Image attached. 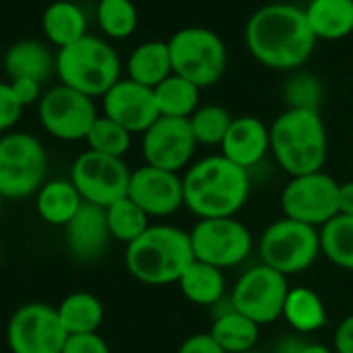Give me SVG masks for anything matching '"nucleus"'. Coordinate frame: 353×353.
<instances>
[{
    "label": "nucleus",
    "mask_w": 353,
    "mask_h": 353,
    "mask_svg": "<svg viewBox=\"0 0 353 353\" xmlns=\"http://www.w3.org/2000/svg\"><path fill=\"white\" fill-rule=\"evenodd\" d=\"M245 44L252 57L274 71L299 69L314 52L316 36L303 9L287 3L260 7L245 26Z\"/></svg>",
    "instance_id": "nucleus-1"
},
{
    "label": "nucleus",
    "mask_w": 353,
    "mask_h": 353,
    "mask_svg": "<svg viewBox=\"0 0 353 353\" xmlns=\"http://www.w3.org/2000/svg\"><path fill=\"white\" fill-rule=\"evenodd\" d=\"M250 170L223 154L192 164L183 176L185 206L202 219H231L250 198Z\"/></svg>",
    "instance_id": "nucleus-2"
},
{
    "label": "nucleus",
    "mask_w": 353,
    "mask_h": 353,
    "mask_svg": "<svg viewBox=\"0 0 353 353\" xmlns=\"http://www.w3.org/2000/svg\"><path fill=\"white\" fill-rule=\"evenodd\" d=\"M196 260L190 233L172 225H150V229L127 245L125 266L143 285L179 283Z\"/></svg>",
    "instance_id": "nucleus-3"
},
{
    "label": "nucleus",
    "mask_w": 353,
    "mask_h": 353,
    "mask_svg": "<svg viewBox=\"0 0 353 353\" xmlns=\"http://www.w3.org/2000/svg\"><path fill=\"white\" fill-rule=\"evenodd\" d=\"M270 152L291 176L322 170L328 139L320 112L305 108H287L281 112L270 125Z\"/></svg>",
    "instance_id": "nucleus-4"
},
{
    "label": "nucleus",
    "mask_w": 353,
    "mask_h": 353,
    "mask_svg": "<svg viewBox=\"0 0 353 353\" xmlns=\"http://www.w3.org/2000/svg\"><path fill=\"white\" fill-rule=\"evenodd\" d=\"M57 73L63 85L96 98L121 79V59L106 40L88 34L59 50Z\"/></svg>",
    "instance_id": "nucleus-5"
},
{
    "label": "nucleus",
    "mask_w": 353,
    "mask_h": 353,
    "mask_svg": "<svg viewBox=\"0 0 353 353\" xmlns=\"http://www.w3.org/2000/svg\"><path fill=\"white\" fill-rule=\"evenodd\" d=\"M166 44L174 75L196 83L200 90L221 81L227 69V48L216 32L190 26L174 32Z\"/></svg>",
    "instance_id": "nucleus-6"
},
{
    "label": "nucleus",
    "mask_w": 353,
    "mask_h": 353,
    "mask_svg": "<svg viewBox=\"0 0 353 353\" xmlns=\"http://www.w3.org/2000/svg\"><path fill=\"white\" fill-rule=\"evenodd\" d=\"M48 170V154L42 141L30 133L0 137V196L28 198L42 190Z\"/></svg>",
    "instance_id": "nucleus-7"
},
{
    "label": "nucleus",
    "mask_w": 353,
    "mask_h": 353,
    "mask_svg": "<svg viewBox=\"0 0 353 353\" xmlns=\"http://www.w3.org/2000/svg\"><path fill=\"white\" fill-rule=\"evenodd\" d=\"M320 254V229L287 216L268 225L260 237L262 264L285 276L307 270Z\"/></svg>",
    "instance_id": "nucleus-8"
},
{
    "label": "nucleus",
    "mask_w": 353,
    "mask_h": 353,
    "mask_svg": "<svg viewBox=\"0 0 353 353\" xmlns=\"http://www.w3.org/2000/svg\"><path fill=\"white\" fill-rule=\"evenodd\" d=\"M339 183L318 170L291 176L281 194V208L287 219L322 229L339 214Z\"/></svg>",
    "instance_id": "nucleus-9"
},
{
    "label": "nucleus",
    "mask_w": 353,
    "mask_h": 353,
    "mask_svg": "<svg viewBox=\"0 0 353 353\" xmlns=\"http://www.w3.org/2000/svg\"><path fill=\"white\" fill-rule=\"evenodd\" d=\"M289 289L291 287L285 274L266 264H258L237 279L231 303L258 326H264L283 318Z\"/></svg>",
    "instance_id": "nucleus-10"
},
{
    "label": "nucleus",
    "mask_w": 353,
    "mask_h": 353,
    "mask_svg": "<svg viewBox=\"0 0 353 353\" xmlns=\"http://www.w3.org/2000/svg\"><path fill=\"white\" fill-rule=\"evenodd\" d=\"M131 172L133 170H129L123 158L88 150L73 162L71 183L75 185L83 202L108 208L110 204L127 196Z\"/></svg>",
    "instance_id": "nucleus-11"
},
{
    "label": "nucleus",
    "mask_w": 353,
    "mask_h": 353,
    "mask_svg": "<svg viewBox=\"0 0 353 353\" xmlns=\"http://www.w3.org/2000/svg\"><path fill=\"white\" fill-rule=\"evenodd\" d=\"M69 339L59 310L32 301L21 305L9 320L7 341L13 353H63Z\"/></svg>",
    "instance_id": "nucleus-12"
},
{
    "label": "nucleus",
    "mask_w": 353,
    "mask_h": 353,
    "mask_svg": "<svg viewBox=\"0 0 353 353\" xmlns=\"http://www.w3.org/2000/svg\"><path fill=\"white\" fill-rule=\"evenodd\" d=\"M190 239L196 260L212 264L221 270L248 260L254 245L252 233L235 216L202 219L190 231Z\"/></svg>",
    "instance_id": "nucleus-13"
},
{
    "label": "nucleus",
    "mask_w": 353,
    "mask_h": 353,
    "mask_svg": "<svg viewBox=\"0 0 353 353\" xmlns=\"http://www.w3.org/2000/svg\"><path fill=\"white\" fill-rule=\"evenodd\" d=\"M38 117L42 127L52 137L63 141H77L88 137L94 121L98 119V112L94 98L61 83L42 96L38 102Z\"/></svg>",
    "instance_id": "nucleus-14"
},
{
    "label": "nucleus",
    "mask_w": 353,
    "mask_h": 353,
    "mask_svg": "<svg viewBox=\"0 0 353 353\" xmlns=\"http://www.w3.org/2000/svg\"><path fill=\"white\" fill-rule=\"evenodd\" d=\"M196 137L190 119L160 117L141 137V152L145 164L179 172L185 168L196 152Z\"/></svg>",
    "instance_id": "nucleus-15"
},
{
    "label": "nucleus",
    "mask_w": 353,
    "mask_h": 353,
    "mask_svg": "<svg viewBox=\"0 0 353 353\" xmlns=\"http://www.w3.org/2000/svg\"><path fill=\"white\" fill-rule=\"evenodd\" d=\"M127 196L148 216H170L185 206L183 179L179 172L143 164L131 172Z\"/></svg>",
    "instance_id": "nucleus-16"
},
{
    "label": "nucleus",
    "mask_w": 353,
    "mask_h": 353,
    "mask_svg": "<svg viewBox=\"0 0 353 353\" xmlns=\"http://www.w3.org/2000/svg\"><path fill=\"white\" fill-rule=\"evenodd\" d=\"M104 117L112 119L129 133H145L158 119V106L154 98V90L133 79H119L104 96H102Z\"/></svg>",
    "instance_id": "nucleus-17"
},
{
    "label": "nucleus",
    "mask_w": 353,
    "mask_h": 353,
    "mask_svg": "<svg viewBox=\"0 0 353 353\" xmlns=\"http://www.w3.org/2000/svg\"><path fill=\"white\" fill-rule=\"evenodd\" d=\"M67 245L75 260L79 262H96L104 256L110 243V231L106 221V208L83 202L71 223L65 227Z\"/></svg>",
    "instance_id": "nucleus-18"
},
{
    "label": "nucleus",
    "mask_w": 353,
    "mask_h": 353,
    "mask_svg": "<svg viewBox=\"0 0 353 353\" xmlns=\"http://www.w3.org/2000/svg\"><path fill=\"white\" fill-rule=\"evenodd\" d=\"M270 152V127L258 117H237L221 143V154L250 170Z\"/></svg>",
    "instance_id": "nucleus-19"
},
{
    "label": "nucleus",
    "mask_w": 353,
    "mask_h": 353,
    "mask_svg": "<svg viewBox=\"0 0 353 353\" xmlns=\"http://www.w3.org/2000/svg\"><path fill=\"white\" fill-rule=\"evenodd\" d=\"M303 13L316 40H343L353 34V0H310Z\"/></svg>",
    "instance_id": "nucleus-20"
},
{
    "label": "nucleus",
    "mask_w": 353,
    "mask_h": 353,
    "mask_svg": "<svg viewBox=\"0 0 353 353\" xmlns=\"http://www.w3.org/2000/svg\"><path fill=\"white\" fill-rule=\"evenodd\" d=\"M5 71L13 79H34L44 83L52 69H57V59L38 40H19L5 52Z\"/></svg>",
    "instance_id": "nucleus-21"
},
{
    "label": "nucleus",
    "mask_w": 353,
    "mask_h": 353,
    "mask_svg": "<svg viewBox=\"0 0 353 353\" xmlns=\"http://www.w3.org/2000/svg\"><path fill=\"white\" fill-rule=\"evenodd\" d=\"M172 75V63L168 54V44L162 40H150L133 48L127 59V77L145 88L160 85Z\"/></svg>",
    "instance_id": "nucleus-22"
},
{
    "label": "nucleus",
    "mask_w": 353,
    "mask_h": 353,
    "mask_svg": "<svg viewBox=\"0 0 353 353\" xmlns=\"http://www.w3.org/2000/svg\"><path fill=\"white\" fill-rule=\"evenodd\" d=\"M42 30L46 40L61 50L88 36V19L81 7L71 0H57L42 15Z\"/></svg>",
    "instance_id": "nucleus-23"
},
{
    "label": "nucleus",
    "mask_w": 353,
    "mask_h": 353,
    "mask_svg": "<svg viewBox=\"0 0 353 353\" xmlns=\"http://www.w3.org/2000/svg\"><path fill=\"white\" fill-rule=\"evenodd\" d=\"M81 204L83 200L79 192L75 190V185L71 183V179L69 181L57 179V181L44 183L36 200L40 219L57 227H67L71 219L77 214V210L81 208Z\"/></svg>",
    "instance_id": "nucleus-24"
},
{
    "label": "nucleus",
    "mask_w": 353,
    "mask_h": 353,
    "mask_svg": "<svg viewBox=\"0 0 353 353\" xmlns=\"http://www.w3.org/2000/svg\"><path fill=\"white\" fill-rule=\"evenodd\" d=\"M208 332L227 353H248L258 343L260 326L231 305L216 314Z\"/></svg>",
    "instance_id": "nucleus-25"
},
{
    "label": "nucleus",
    "mask_w": 353,
    "mask_h": 353,
    "mask_svg": "<svg viewBox=\"0 0 353 353\" xmlns=\"http://www.w3.org/2000/svg\"><path fill=\"white\" fill-rule=\"evenodd\" d=\"M179 289L181 293L196 305H206L214 307L219 301L225 297V274L221 268L194 260L192 266L183 272L179 279Z\"/></svg>",
    "instance_id": "nucleus-26"
},
{
    "label": "nucleus",
    "mask_w": 353,
    "mask_h": 353,
    "mask_svg": "<svg viewBox=\"0 0 353 353\" xmlns=\"http://www.w3.org/2000/svg\"><path fill=\"white\" fill-rule=\"evenodd\" d=\"M154 98L160 117L190 119L200 108V88L174 73L154 88Z\"/></svg>",
    "instance_id": "nucleus-27"
},
{
    "label": "nucleus",
    "mask_w": 353,
    "mask_h": 353,
    "mask_svg": "<svg viewBox=\"0 0 353 353\" xmlns=\"http://www.w3.org/2000/svg\"><path fill=\"white\" fill-rule=\"evenodd\" d=\"M283 318L289 322L293 330L299 334L320 330L326 324V307L322 297L310 287H293L289 289Z\"/></svg>",
    "instance_id": "nucleus-28"
},
{
    "label": "nucleus",
    "mask_w": 353,
    "mask_h": 353,
    "mask_svg": "<svg viewBox=\"0 0 353 353\" xmlns=\"http://www.w3.org/2000/svg\"><path fill=\"white\" fill-rule=\"evenodd\" d=\"M61 322L69 334H88L98 332L104 320V305L94 293L77 291L67 295L57 307Z\"/></svg>",
    "instance_id": "nucleus-29"
},
{
    "label": "nucleus",
    "mask_w": 353,
    "mask_h": 353,
    "mask_svg": "<svg viewBox=\"0 0 353 353\" xmlns=\"http://www.w3.org/2000/svg\"><path fill=\"white\" fill-rule=\"evenodd\" d=\"M320 250L339 268L353 270V216L336 214L320 229Z\"/></svg>",
    "instance_id": "nucleus-30"
},
{
    "label": "nucleus",
    "mask_w": 353,
    "mask_h": 353,
    "mask_svg": "<svg viewBox=\"0 0 353 353\" xmlns=\"http://www.w3.org/2000/svg\"><path fill=\"white\" fill-rule=\"evenodd\" d=\"M106 221L110 237L123 241L125 245L133 243L139 235L150 229V216L129 198H121L119 202L106 208Z\"/></svg>",
    "instance_id": "nucleus-31"
},
{
    "label": "nucleus",
    "mask_w": 353,
    "mask_h": 353,
    "mask_svg": "<svg viewBox=\"0 0 353 353\" xmlns=\"http://www.w3.org/2000/svg\"><path fill=\"white\" fill-rule=\"evenodd\" d=\"M96 19L110 40H125L137 30V7L133 0H98Z\"/></svg>",
    "instance_id": "nucleus-32"
},
{
    "label": "nucleus",
    "mask_w": 353,
    "mask_h": 353,
    "mask_svg": "<svg viewBox=\"0 0 353 353\" xmlns=\"http://www.w3.org/2000/svg\"><path fill=\"white\" fill-rule=\"evenodd\" d=\"M231 123L233 117L219 104H204L190 117L194 137L202 145H221L231 129Z\"/></svg>",
    "instance_id": "nucleus-33"
},
{
    "label": "nucleus",
    "mask_w": 353,
    "mask_h": 353,
    "mask_svg": "<svg viewBox=\"0 0 353 353\" xmlns=\"http://www.w3.org/2000/svg\"><path fill=\"white\" fill-rule=\"evenodd\" d=\"M131 137L133 133H129L125 127H121L119 123H114L108 117H98L85 137L90 150L106 154V156H114V158H123L129 148H131Z\"/></svg>",
    "instance_id": "nucleus-34"
},
{
    "label": "nucleus",
    "mask_w": 353,
    "mask_h": 353,
    "mask_svg": "<svg viewBox=\"0 0 353 353\" xmlns=\"http://www.w3.org/2000/svg\"><path fill=\"white\" fill-rule=\"evenodd\" d=\"M285 98L289 102V108H305V110H318L322 100V85L320 81L310 73H297L293 75L285 85Z\"/></svg>",
    "instance_id": "nucleus-35"
},
{
    "label": "nucleus",
    "mask_w": 353,
    "mask_h": 353,
    "mask_svg": "<svg viewBox=\"0 0 353 353\" xmlns=\"http://www.w3.org/2000/svg\"><path fill=\"white\" fill-rule=\"evenodd\" d=\"M21 110H23V106L15 98L11 83L0 81V133L9 131L19 121Z\"/></svg>",
    "instance_id": "nucleus-36"
},
{
    "label": "nucleus",
    "mask_w": 353,
    "mask_h": 353,
    "mask_svg": "<svg viewBox=\"0 0 353 353\" xmlns=\"http://www.w3.org/2000/svg\"><path fill=\"white\" fill-rule=\"evenodd\" d=\"M63 353H110V347L98 332L69 334Z\"/></svg>",
    "instance_id": "nucleus-37"
},
{
    "label": "nucleus",
    "mask_w": 353,
    "mask_h": 353,
    "mask_svg": "<svg viewBox=\"0 0 353 353\" xmlns=\"http://www.w3.org/2000/svg\"><path fill=\"white\" fill-rule=\"evenodd\" d=\"M176 353H227V351L212 339L210 332H196L181 343Z\"/></svg>",
    "instance_id": "nucleus-38"
},
{
    "label": "nucleus",
    "mask_w": 353,
    "mask_h": 353,
    "mask_svg": "<svg viewBox=\"0 0 353 353\" xmlns=\"http://www.w3.org/2000/svg\"><path fill=\"white\" fill-rule=\"evenodd\" d=\"M9 83L13 88L15 98L19 100V104L23 108L42 100V83L40 81H34V79H13Z\"/></svg>",
    "instance_id": "nucleus-39"
},
{
    "label": "nucleus",
    "mask_w": 353,
    "mask_h": 353,
    "mask_svg": "<svg viewBox=\"0 0 353 353\" xmlns=\"http://www.w3.org/2000/svg\"><path fill=\"white\" fill-rule=\"evenodd\" d=\"M334 351L353 353V314L345 316L334 330Z\"/></svg>",
    "instance_id": "nucleus-40"
},
{
    "label": "nucleus",
    "mask_w": 353,
    "mask_h": 353,
    "mask_svg": "<svg viewBox=\"0 0 353 353\" xmlns=\"http://www.w3.org/2000/svg\"><path fill=\"white\" fill-rule=\"evenodd\" d=\"M339 214L353 216V181L339 183Z\"/></svg>",
    "instance_id": "nucleus-41"
},
{
    "label": "nucleus",
    "mask_w": 353,
    "mask_h": 353,
    "mask_svg": "<svg viewBox=\"0 0 353 353\" xmlns=\"http://www.w3.org/2000/svg\"><path fill=\"white\" fill-rule=\"evenodd\" d=\"M303 345H305V341H301L297 336H289L276 345V353H301Z\"/></svg>",
    "instance_id": "nucleus-42"
},
{
    "label": "nucleus",
    "mask_w": 353,
    "mask_h": 353,
    "mask_svg": "<svg viewBox=\"0 0 353 353\" xmlns=\"http://www.w3.org/2000/svg\"><path fill=\"white\" fill-rule=\"evenodd\" d=\"M301 353H332V349H328L326 345L322 343H305Z\"/></svg>",
    "instance_id": "nucleus-43"
},
{
    "label": "nucleus",
    "mask_w": 353,
    "mask_h": 353,
    "mask_svg": "<svg viewBox=\"0 0 353 353\" xmlns=\"http://www.w3.org/2000/svg\"><path fill=\"white\" fill-rule=\"evenodd\" d=\"M0 210H3V196H0Z\"/></svg>",
    "instance_id": "nucleus-44"
},
{
    "label": "nucleus",
    "mask_w": 353,
    "mask_h": 353,
    "mask_svg": "<svg viewBox=\"0 0 353 353\" xmlns=\"http://www.w3.org/2000/svg\"><path fill=\"white\" fill-rule=\"evenodd\" d=\"M248 353H254V351H248Z\"/></svg>",
    "instance_id": "nucleus-45"
}]
</instances>
